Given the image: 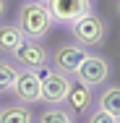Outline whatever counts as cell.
Listing matches in <instances>:
<instances>
[{
    "instance_id": "cell-1",
    "label": "cell",
    "mask_w": 120,
    "mask_h": 123,
    "mask_svg": "<svg viewBox=\"0 0 120 123\" xmlns=\"http://www.w3.org/2000/svg\"><path fill=\"white\" fill-rule=\"evenodd\" d=\"M16 26L24 31L26 39L42 42L50 34V29L55 26V21H52L47 5L42 0H24L21 8H18V13H16Z\"/></svg>"
},
{
    "instance_id": "cell-2",
    "label": "cell",
    "mask_w": 120,
    "mask_h": 123,
    "mask_svg": "<svg viewBox=\"0 0 120 123\" xmlns=\"http://www.w3.org/2000/svg\"><path fill=\"white\" fill-rule=\"evenodd\" d=\"M110 74H112L110 60H107L104 55L89 52V55L84 58V63L76 68L73 81H76V84H84V86H89V89H97V86H104V84H107Z\"/></svg>"
},
{
    "instance_id": "cell-3",
    "label": "cell",
    "mask_w": 120,
    "mask_h": 123,
    "mask_svg": "<svg viewBox=\"0 0 120 123\" xmlns=\"http://www.w3.org/2000/svg\"><path fill=\"white\" fill-rule=\"evenodd\" d=\"M107 31H110V29H107V21H104L102 16H97L94 11L86 13L84 18H78V21L71 26L73 39H76L78 45H84V47H99V45L104 42Z\"/></svg>"
},
{
    "instance_id": "cell-4",
    "label": "cell",
    "mask_w": 120,
    "mask_h": 123,
    "mask_svg": "<svg viewBox=\"0 0 120 123\" xmlns=\"http://www.w3.org/2000/svg\"><path fill=\"white\" fill-rule=\"evenodd\" d=\"M47 5L50 16L55 24H63L71 29L78 18H84L86 13L94 11V0H42Z\"/></svg>"
},
{
    "instance_id": "cell-5",
    "label": "cell",
    "mask_w": 120,
    "mask_h": 123,
    "mask_svg": "<svg viewBox=\"0 0 120 123\" xmlns=\"http://www.w3.org/2000/svg\"><path fill=\"white\" fill-rule=\"evenodd\" d=\"M39 81H42V102L45 105H60L68 94V89L73 86V76L60 74L50 66L39 71Z\"/></svg>"
},
{
    "instance_id": "cell-6",
    "label": "cell",
    "mask_w": 120,
    "mask_h": 123,
    "mask_svg": "<svg viewBox=\"0 0 120 123\" xmlns=\"http://www.w3.org/2000/svg\"><path fill=\"white\" fill-rule=\"evenodd\" d=\"M11 58H13V63H18V68H26V71H42V68H47L50 66V52L47 47L42 45V42H37V39H24L18 47L11 52Z\"/></svg>"
},
{
    "instance_id": "cell-7",
    "label": "cell",
    "mask_w": 120,
    "mask_h": 123,
    "mask_svg": "<svg viewBox=\"0 0 120 123\" xmlns=\"http://www.w3.org/2000/svg\"><path fill=\"white\" fill-rule=\"evenodd\" d=\"M89 55V50L78 42H71V45H57V47L50 52V68L60 71V74L73 76L76 68L84 63V58Z\"/></svg>"
},
{
    "instance_id": "cell-8",
    "label": "cell",
    "mask_w": 120,
    "mask_h": 123,
    "mask_svg": "<svg viewBox=\"0 0 120 123\" xmlns=\"http://www.w3.org/2000/svg\"><path fill=\"white\" fill-rule=\"evenodd\" d=\"M16 102H24V105H37L42 102V81H39V74L37 71H26V68H18V76H16V84L11 86Z\"/></svg>"
},
{
    "instance_id": "cell-9",
    "label": "cell",
    "mask_w": 120,
    "mask_h": 123,
    "mask_svg": "<svg viewBox=\"0 0 120 123\" xmlns=\"http://www.w3.org/2000/svg\"><path fill=\"white\" fill-rule=\"evenodd\" d=\"M63 107L71 113L73 118H84V115L94 107V89H89V86L73 81V86L68 89V94L63 99Z\"/></svg>"
},
{
    "instance_id": "cell-10",
    "label": "cell",
    "mask_w": 120,
    "mask_h": 123,
    "mask_svg": "<svg viewBox=\"0 0 120 123\" xmlns=\"http://www.w3.org/2000/svg\"><path fill=\"white\" fill-rule=\"evenodd\" d=\"M0 123H34V113L24 102H8L0 107Z\"/></svg>"
},
{
    "instance_id": "cell-11",
    "label": "cell",
    "mask_w": 120,
    "mask_h": 123,
    "mask_svg": "<svg viewBox=\"0 0 120 123\" xmlns=\"http://www.w3.org/2000/svg\"><path fill=\"white\" fill-rule=\"evenodd\" d=\"M97 107L104 110L107 115H112L115 121H120V86L118 84L104 86V92L97 97Z\"/></svg>"
},
{
    "instance_id": "cell-12",
    "label": "cell",
    "mask_w": 120,
    "mask_h": 123,
    "mask_svg": "<svg viewBox=\"0 0 120 123\" xmlns=\"http://www.w3.org/2000/svg\"><path fill=\"white\" fill-rule=\"evenodd\" d=\"M24 39V31L16 24H0V55H11Z\"/></svg>"
},
{
    "instance_id": "cell-13",
    "label": "cell",
    "mask_w": 120,
    "mask_h": 123,
    "mask_svg": "<svg viewBox=\"0 0 120 123\" xmlns=\"http://www.w3.org/2000/svg\"><path fill=\"white\" fill-rule=\"evenodd\" d=\"M34 123H76V118L60 105H47L42 115H34Z\"/></svg>"
},
{
    "instance_id": "cell-14",
    "label": "cell",
    "mask_w": 120,
    "mask_h": 123,
    "mask_svg": "<svg viewBox=\"0 0 120 123\" xmlns=\"http://www.w3.org/2000/svg\"><path fill=\"white\" fill-rule=\"evenodd\" d=\"M16 76H18V66L8 58H0V92H11V86L16 84Z\"/></svg>"
},
{
    "instance_id": "cell-15",
    "label": "cell",
    "mask_w": 120,
    "mask_h": 123,
    "mask_svg": "<svg viewBox=\"0 0 120 123\" xmlns=\"http://www.w3.org/2000/svg\"><path fill=\"white\" fill-rule=\"evenodd\" d=\"M86 123H118L112 115H107L104 110H99V107H94V110H89L86 113Z\"/></svg>"
},
{
    "instance_id": "cell-16",
    "label": "cell",
    "mask_w": 120,
    "mask_h": 123,
    "mask_svg": "<svg viewBox=\"0 0 120 123\" xmlns=\"http://www.w3.org/2000/svg\"><path fill=\"white\" fill-rule=\"evenodd\" d=\"M115 13L120 16V0H115Z\"/></svg>"
},
{
    "instance_id": "cell-17",
    "label": "cell",
    "mask_w": 120,
    "mask_h": 123,
    "mask_svg": "<svg viewBox=\"0 0 120 123\" xmlns=\"http://www.w3.org/2000/svg\"><path fill=\"white\" fill-rule=\"evenodd\" d=\"M3 11H5V0H0V16H3Z\"/></svg>"
},
{
    "instance_id": "cell-18",
    "label": "cell",
    "mask_w": 120,
    "mask_h": 123,
    "mask_svg": "<svg viewBox=\"0 0 120 123\" xmlns=\"http://www.w3.org/2000/svg\"><path fill=\"white\" fill-rule=\"evenodd\" d=\"M118 123H120V121H118Z\"/></svg>"
}]
</instances>
